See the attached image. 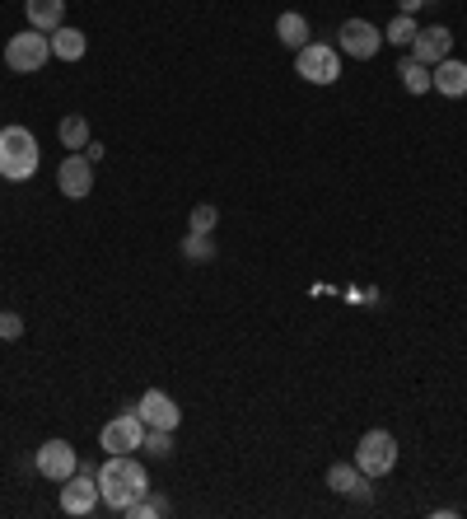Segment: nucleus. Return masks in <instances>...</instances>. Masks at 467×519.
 Listing matches in <instances>:
<instances>
[{
	"label": "nucleus",
	"mask_w": 467,
	"mask_h": 519,
	"mask_svg": "<svg viewBox=\"0 0 467 519\" xmlns=\"http://www.w3.org/2000/svg\"><path fill=\"white\" fill-rule=\"evenodd\" d=\"M215 220H220V211H215L211 202H197L192 206V216H187V225L197 234H215Z\"/></svg>",
	"instance_id": "b1692460"
},
{
	"label": "nucleus",
	"mask_w": 467,
	"mask_h": 519,
	"mask_svg": "<svg viewBox=\"0 0 467 519\" xmlns=\"http://www.w3.org/2000/svg\"><path fill=\"white\" fill-rule=\"evenodd\" d=\"M57 136H61V145H66V150H85V145L94 141V131H89V117H85V113H71V117H61Z\"/></svg>",
	"instance_id": "a211bd4d"
},
{
	"label": "nucleus",
	"mask_w": 467,
	"mask_h": 519,
	"mask_svg": "<svg viewBox=\"0 0 467 519\" xmlns=\"http://www.w3.org/2000/svg\"><path fill=\"white\" fill-rule=\"evenodd\" d=\"M19 337H24V318L15 309H5L0 314V342H19Z\"/></svg>",
	"instance_id": "393cba45"
},
{
	"label": "nucleus",
	"mask_w": 467,
	"mask_h": 519,
	"mask_svg": "<svg viewBox=\"0 0 467 519\" xmlns=\"http://www.w3.org/2000/svg\"><path fill=\"white\" fill-rule=\"evenodd\" d=\"M136 412H141L145 426H155V431H178V421H183V407L173 403L169 393L159 389H145L141 403H136Z\"/></svg>",
	"instance_id": "9b49d317"
},
{
	"label": "nucleus",
	"mask_w": 467,
	"mask_h": 519,
	"mask_svg": "<svg viewBox=\"0 0 467 519\" xmlns=\"http://www.w3.org/2000/svg\"><path fill=\"white\" fill-rule=\"evenodd\" d=\"M169 510H173L169 496H150V491H145L141 501L127 510V519H159V515H169Z\"/></svg>",
	"instance_id": "4be33fe9"
},
{
	"label": "nucleus",
	"mask_w": 467,
	"mask_h": 519,
	"mask_svg": "<svg viewBox=\"0 0 467 519\" xmlns=\"http://www.w3.org/2000/svg\"><path fill=\"white\" fill-rule=\"evenodd\" d=\"M141 449L150 454V459H169V454H173V431H155V426H145Z\"/></svg>",
	"instance_id": "5701e85b"
},
{
	"label": "nucleus",
	"mask_w": 467,
	"mask_h": 519,
	"mask_svg": "<svg viewBox=\"0 0 467 519\" xmlns=\"http://www.w3.org/2000/svg\"><path fill=\"white\" fill-rule=\"evenodd\" d=\"M103 505V496H99V477H94V468H80V473H71L66 482H61V510L66 515H75V519H85V515H94Z\"/></svg>",
	"instance_id": "0eeeda50"
},
{
	"label": "nucleus",
	"mask_w": 467,
	"mask_h": 519,
	"mask_svg": "<svg viewBox=\"0 0 467 519\" xmlns=\"http://www.w3.org/2000/svg\"><path fill=\"white\" fill-rule=\"evenodd\" d=\"M430 89L444 99H467V61L444 57L439 66H430Z\"/></svg>",
	"instance_id": "4468645a"
},
{
	"label": "nucleus",
	"mask_w": 467,
	"mask_h": 519,
	"mask_svg": "<svg viewBox=\"0 0 467 519\" xmlns=\"http://www.w3.org/2000/svg\"><path fill=\"white\" fill-rule=\"evenodd\" d=\"M295 75L309 85H337L341 80V52L327 43H309L295 52Z\"/></svg>",
	"instance_id": "20e7f679"
},
{
	"label": "nucleus",
	"mask_w": 467,
	"mask_h": 519,
	"mask_svg": "<svg viewBox=\"0 0 467 519\" xmlns=\"http://www.w3.org/2000/svg\"><path fill=\"white\" fill-rule=\"evenodd\" d=\"M94 477H99V496L113 515H127L131 505L150 491V473H145V463L136 454H108L94 468Z\"/></svg>",
	"instance_id": "f257e3e1"
},
{
	"label": "nucleus",
	"mask_w": 467,
	"mask_h": 519,
	"mask_svg": "<svg viewBox=\"0 0 467 519\" xmlns=\"http://www.w3.org/2000/svg\"><path fill=\"white\" fill-rule=\"evenodd\" d=\"M38 164H43V155H38V136L29 127H0V178L29 183Z\"/></svg>",
	"instance_id": "f03ea898"
},
{
	"label": "nucleus",
	"mask_w": 467,
	"mask_h": 519,
	"mask_svg": "<svg viewBox=\"0 0 467 519\" xmlns=\"http://www.w3.org/2000/svg\"><path fill=\"white\" fill-rule=\"evenodd\" d=\"M397 75H402V89L407 94H430V66H421L416 57H402Z\"/></svg>",
	"instance_id": "6ab92c4d"
},
{
	"label": "nucleus",
	"mask_w": 467,
	"mask_h": 519,
	"mask_svg": "<svg viewBox=\"0 0 467 519\" xmlns=\"http://www.w3.org/2000/svg\"><path fill=\"white\" fill-rule=\"evenodd\" d=\"M276 38H281L290 52H299V47H309V19L299 15V10H285L281 19H276Z\"/></svg>",
	"instance_id": "f3484780"
},
{
	"label": "nucleus",
	"mask_w": 467,
	"mask_h": 519,
	"mask_svg": "<svg viewBox=\"0 0 467 519\" xmlns=\"http://www.w3.org/2000/svg\"><path fill=\"white\" fill-rule=\"evenodd\" d=\"M24 15H29V29L57 33L66 24V0H24Z\"/></svg>",
	"instance_id": "2eb2a0df"
},
{
	"label": "nucleus",
	"mask_w": 467,
	"mask_h": 519,
	"mask_svg": "<svg viewBox=\"0 0 467 519\" xmlns=\"http://www.w3.org/2000/svg\"><path fill=\"white\" fill-rule=\"evenodd\" d=\"M421 33V24H416V15H402L397 10V19L383 29V43H393V47H411V38Z\"/></svg>",
	"instance_id": "aec40b11"
},
{
	"label": "nucleus",
	"mask_w": 467,
	"mask_h": 519,
	"mask_svg": "<svg viewBox=\"0 0 467 519\" xmlns=\"http://www.w3.org/2000/svg\"><path fill=\"white\" fill-rule=\"evenodd\" d=\"M47 57H52V38L38 29H24V33H10V43H5V66L15 75H33L43 71Z\"/></svg>",
	"instance_id": "7ed1b4c3"
},
{
	"label": "nucleus",
	"mask_w": 467,
	"mask_h": 519,
	"mask_svg": "<svg viewBox=\"0 0 467 519\" xmlns=\"http://www.w3.org/2000/svg\"><path fill=\"white\" fill-rule=\"evenodd\" d=\"M38 473L47 477V482H66L71 473H80V454H75L71 440H47V445H38Z\"/></svg>",
	"instance_id": "1a4fd4ad"
},
{
	"label": "nucleus",
	"mask_w": 467,
	"mask_h": 519,
	"mask_svg": "<svg viewBox=\"0 0 467 519\" xmlns=\"http://www.w3.org/2000/svg\"><path fill=\"white\" fill-rule=\"evenodd\" d=\"M52 38V57L57 61H80L89 52V38L80 29H71V24H61L57 33H47Z\"/></svg>",
	"instance_id": "dca6fc26"
},
{
	"label": "nucleus",
	"mask_w": 467,
	"mask_h": 519,
	"mask_svg": "<svg viewBox=\"0 0 467 519\" xmlns=\"http://www.w3.org/2000/svg\"><path fill=\"white\" fill-rule=\"evenodd\" d=\"M355 468L365 477H388L397 468V440L388 431H365L355 445Z\"/></svg>",
	"instance_id": "39448f33"
},
{
	"label": "nucleus",
	"mask_w": 467,
	"mask_h": 519,
	"mask_svg": "<svg viewBox=\"0 0 467 519\" xmlns=\"http://www.w3.org/2000/svg\"><path fill=\"white\" fill-rule=\"evenodd\" d=\"M411 57L421 61V66H439L444 57H453V33L444 24H430L411 38Z\"/></svg>",
	"instance_id": "ddd939ff"
},
{
	"label": "nucleus",
	"mask_w": 467,
	"mask_h": 519,
	"mask_svg": "<svg viewBox=\"0 0 467 519\" xmlns=\"http://www.w3.org/2000/svg\"><path fill=\"white\" fill-rule=\"evenodd\" d=\"M141 440H145V421H141V412H136V407H122V412H117V417L99 431L103 454H136V449H141Z\"/></svg>",
	"instance_id": "423d86ee"
},
{
	"label": "nucleus",
	"mask_w": 467,
	"mask_h": 519,
	"mask_svg": "<svg viewBox=\"0 0 467 519\" xmlns=\"http://www.w3.org/2000/svg\"><path fill=\"white\" fill-rule=\"evenodd\" d=\"M57 188L71 197V202H85L89 192H94V164H89L80 150H71V155L61 159L57 169Z\"/></svg>",
	"instance_id": "9d476101"
},
{
	"label": "nucleus",
	"mask_w": 467,
	"mask_h": 519,
	"mask_svg": "<svg viewBox=\"0 0 467 519\" xmlns=\"http://www.w3.org/2000/svg\"><path fill=\"white\" fill-rule=\"evenodd\" d=\"M402 5V15H416V10H425V5H439V0H397Z\"/></svg>",
	"instance_id": "a878e982"
},
{
	"label": "nucleus",
	"mask_w": 467,
	"mask_h": 519,
	"mask_svg": "<svg viewBox=\"0 0 467 519\" xmlns=\"http://www.w3.org/2000/svg\"><path fill=\"white\" fill-rule=\"evenodd\" d=\"M80 155H85V159H89V164H99V159H103V155H108V150H103V145H99V141H89V145H85V150H80Z\"/></svg>",
	"instance_id": "bb28decb"
},
{
	"label": "nucleus",
	"mask_w": 467,
	"mask_h": 519,
	"mask_svg": "<svg viewBox=\"0 0 467 519\" xmlns=\"http://www.w3.org/2000/svg\"><path fill=\"white\" fill-rule=\"evenodd\" d=\"M383 47V29L379 24H369V19H346L337 29V52H346L351 61H369L379 57Z\"/></svg>",
	"instance_id": "6e6552de"
},
{
	"label": "nucleus",
	"mask_w": 467,
	"mask_h": 519,
	"mask_svg": "<svg viewBox=\"0 0 467 519\" xmlns=\"http://www.w3.org/2000/svg\"><path fill=\"white\" fill-rule=\"evenodd\" d=\"M183 258L187 262H215V239L211 234H197V230H187V239H183Z\"/></svg>",
	"instance_id": "412c9836"
},
{
	"label": "nucleus",
	"mask_w": 467,
	"mask_h": 519,
	"mask_svg": "<svg viewBox=\"0 0 467 519\" xmlns=\"http://www.w3.org/2000/svg\"><path fill=\"white\" fill-rule=\"evenodd\" d=\"M374 477H365L355 463H332L327 468V487L337 491V496H351V501H360V505H369L374 501V487H369Z\"/></svg>",
	"instance_id": "f8f14e48"
}]
</instances>
